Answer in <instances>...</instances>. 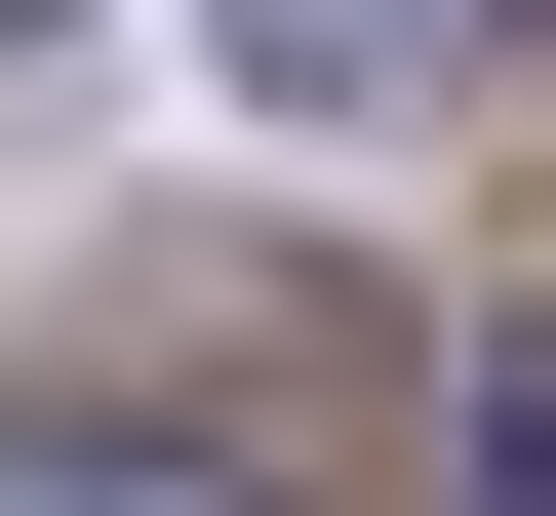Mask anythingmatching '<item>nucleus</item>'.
Wrapping results in <instances>:
<instances>
[{
	"label": "nucleus",
	"mask_w": 556,
	"mask_h": 516,
	"mask_svg": "<svg viewBox=\"0 0 556 516\" xmlns=\"http://www.w3.org/2000/svg\"><path fill=\"white\" fill-rule=\"evenodd\" d=\"M477 477H517V516H556V318H517V357H477Z\"/></svg>",
	"instance_id": "obj_3"
},
{
	"label": "nucleus",
	"mask_w": 556,
	"mask_h": 516,
	"mask_svg": "<svg viewBox=\"0 0 556 516\" xmlns=\"http://www.w3.org/2000/svg\"><path fill=\"white\" fill-rule=\"evenodd\" d=\"M0 516H239V477H160V437H0Z\"/></svg>",
	"instance_id": "obj_2"
},
{
	"label": "nucleus",
	"mask_w": 556,
	"mask_h": 516,
	"mask_svg": "<svg viewBox=\"0 0 556 516\" xmlns=\"http://www.w3.org/2000/svg\"><path fill=\"white\" fill-rule=\"evenodd\" d=\"M199 40H239V119H397L438 80V0H199Z\"/></svg>",
	"instance_id": "obj_1"
}]
</instances>
